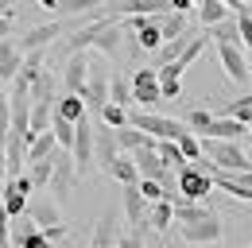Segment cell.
<instances>
[{
  "instance_id": "44dd1931",
  "label": "cell",
  "mask_w": 252,
  "mask_h": 248,
  "mask_svg": "<svg viewBox=\"0 0 252 248\" xmlns=\"http://www.w3.org/2000/svg\"><path fill=\"white\" fill-rule=\"evenodd\" d=\"M214 214L206 202L202 206H194V202H179V206H171V217H175V225H198V221H206V217Z\"/></svg>"
},
{
  "instance_id": "8fae6325",
  "label": "cell",
  "mask_w": 252,
  "mask_h": 248,
  "mask_svg": "<svg viewBox=\"0 0 252 248\" xmlns=\"http://www.w3.org/2000/svg\"><path fill=\"white\" fill-rule=\"evenodd\" d=\"M128 90H132V105H136V101H140V105H159L156 70H136V74H132V82H128Z\"/></svg>"
},
{
  "instance_id": "4dcf8cb0",
  "label": "cell",
  "mask_w": 252,
  "mask_h": 248,
  "mask_svg": "<svg viewBox=\"0 0 252 248\" xmlns=\"http://www.w3.org/2000/svg\"><path fill=\"white\" fill-rule=\"evenodd\" d=\"M210 121H214V113L210 109H190V117H187V124H190V136H206V128H210Z\"/></svg>"
},
{
  "instance_id": "d4e9b609",
  "label": "cell",
  "mask_w": 252,
  "mask_h": 248,
  "mask_svg": "<svg viewBox=\"0 0 252 248\" xmlns=\"http://www.w3.org/2000/svg\"><path fill=\"white\" fill-rule=\"evenodd\" d=\"M221 117H229V121H237L241 128H249V132H252V97H241V101H229V105L221 109Z\"/></svg>"
},
{
  "instance_id": "7402d4cb",
  "label": "cell",
  "mask_w": 252,
  "mask_h": 248,
  "mask_svg": "<svg viewBox=\"0 0 252 248\" xmlns=\"http://www.w3.org/2000/svg\"><path fill=\"white\" fill-rule=\"evenodd\" d=\"M55 152H59V148H55V136L43 132V136H35L32 144H28V159H24V167H32V163H47Z\"/></svg>"
},
{
  "instance_id": "74e56055",
  "label": "cell",
  "mask_w": 252,
  "mask_h": 248,
  "mask_svg": "<svg viewBox=\"0 0 252 248\" xmlns=\"http://www.w3.org/2000/svg\"><path fill=\"white\" fill-rule=\"evenodd\" d=\"M4 136H8V93L0 90V144H4Z\"/></svg>"
},
{
  "instance_id": "5bb4252c",
  "label": "cell",
  "mask_w": 252,
  "mask_h": 248,
  "mask_svg": "<svg viewBox=\"0 0 252 248\" xmlns=\"http://www.w3.org/2000/svg\"><path fill=\"white\" fill-rule=\"evenodd\" d=\"M55 39H59V28H55V24H43V28L28 31V35L16 43V51H20V55H39V51H47Z\"/></svg>"
},
{
  "instance_id": "6da1fadb",
  "label": "cell",
  "mask_w": 252,
  "mask_h": 248,
  "mask_svg": "<svg viewBox=\"0 0 252 248\" xmlns=\"http://www.w3.org/2000/svg\"><path fill=\"white\" fill-rule=\"evenodd\" d=\"M175 190H179V202H194V206L206 202V194L214 190V179H210V171L202 167V159H198V163H187V167L175 175Z\"/></svg>"
},
{
  "instance_id": "f35d334b",
  "label": "cell",
  "mask_w": 252,
  "mask_h": 248,
  "mask_svg": "<svg viewBox=\"0 0 252 248\" xmlns=\"http://www.w3.org/2000/svg\"><path fill=\"white\" fill-rule=\"evenodd\" d=\"M12 28H16V16H0V43L12 39Z\"/></svg>"
},
{
  "instance_id": "484cf974",
  "label": "cell",
  "mask_w": 252,
  "mask_h": 248,
  "mask_svg": "<svg viewBox=\"0 0 252 248\" xmlns=\"http://www.w3.org/2000/svg\"><path fill=\"white\" fill-rule=\"evenodd\" d=\"M55 117H59V121H66V124H78L82 117H86V105H82V97H70V93H66L63 101L55 105Z\"/></svg>"
},
{
  "instance_id": "8992f818",
  "label": "cell",
  "mask_w": 252,
  "mask_h": 248,
  "mask_svg": "<svg viewBox=\"0 0 252 248\" xmlns=\"http://www.w3.org/2000/svg\"><path fill=\"white\" fill-rule=\"evenodd\" d=\"M28 202H32V183H28V175L4 183V190H0V206H4V217H8V221H20V217L28 214Z\"/></svg>"
},
{
  "instance_id": "d590c367",
  "label": "cell",
  "mask_w": 252,
  "mask_h": 248,
  "mask_svg": "<svg viewBox=\"0 0 252 248\" xmlns=\"http://www.w3.org/2000/svg\"><path fill=\"white\" fill-rule=\"evenodd\" d=\"M117 248H144V225L140 229H128L125 237H117Z\"/></svg>"
},
{
  "instance_id": "f546056e",
  "label": "cell",
  "mask_w": 252,
  "mask_h": 248,
  "mask_svg": "<svg viewBox=\"0 0 252 248\" xmlns=\"http://www.w3.org/2000/svg\"><path fill=\"white\" fill-rule=\"evenodd\" d=\"M28 183H32V194H35V190H47V186H51V159H47V163H32V171H28Z\"/></svg>"
},
{
  "instance_id": "d6986e66",
  "label": "cell",
  "mask_w": 252,
  "mask_h": 248,
  "mask_svg": "<svg viewBox=\"0 0 252 248\" xmlns=\"http://www.w3.org/2000/svg\"><path fill=\"white\" fill-rule=\"evenodd\" d=\"M113 245H117V214L105 210L101 221L94 225V241H90V248H113Z\"/></svg>"
},
{
  "instance_id": "ab89813d",
  "label": "cell",
  "mask_w": 252,
  "mask_h": 248,
  "mask_svg": "<svg viewBox=\"0 0 252 248\" xmlns=\"http://www.w3.org/2000/svg\"><path fill=\"white\" fill-rule=\"evenodd\" d=\"M4 183H8V163H4V148H0V190H4Z\"/></svg>"
},
{
  "instance_id": "9c48e42d",
  "label": "cell",
  "mask_w": 252,
  "mask_h": 248,
  "mask_svg": "<svg viewBox=\"0 0 252 248\" xmlns=\"http://www.w3.org/2000/svg\"><path fill=\"white\" fill-rule=\"evenodd\" d=\"M74 183H78V175H74L70 152H55V155H51V194L66 198V194L74 190Z\"/></svg>"
},
{
  "instance_id": "277c9868",
  "label": "cell",
  "mask_w": 252,
  "mask_h": 248,
  "mask_svg": "<svg viewBox=\"0 0 252 248\" xmlns=\"http://www.w3.org/2000/svg\"><path fill=\"white\" fill-rule=\"evenodd\" d=\"M28 221H32L35 229L55 245L59 237H66V225H63V214H59V206L51 202V198H32L28 202Z\"/></svg>"
},
{
  "instance_id": "8d00e7d4",
  "label": "cell",
  "mask_w": 252,
  "mask_h": 248,
  "mask_svg": "<svg viewBox=\"0 0 252 248\" xmlns=\"http://www.w3.org/2000/svg\"><path fill=\"white\" fill-rule=\"evenodd\" d=\"M0 248H12V221L4 217V206H0Z\"/></svg>"
},
{
  "instance_id": "9a60e30c",
  "label": "cell",
  "mask_w": 252,
  "mask_h": 248,
  "mask_svg": "<svg viewBox=\"0 0 252 248\" xmlns=\"http://www.w3.org/2000/svg\"><path fill=\"white\" fill-rule=\"evenodd\" d=\"M218 59H221L225 74H229L233 82H249V59H245V51H241V47L221 43V47H218Z\"/></svg>"
},
{
  "instance_id": "3957f363",
  "label": "cell",
  "mask_w": 252,
  "mask_h": 248,
  "mask_svg": "<svg viewBox=\"0 0 252 248\" xmlns=\"http://www.w3.org/2000/svg\"><path fill=\"white\" fill-rule=\"evenodd\" d=\"M128 124H132L136 132L152 136V140H171V144L187 132L179 121H171V117H156V113H144V109H128Z\"/></svg>"
},
{
  "instance_id": "ba28073f",
  "label": "cell",
  "mask_w": 252,
  "mask_h": 248,
  "mask_svg": "<svg viewBox=\"0 0 252 248\" xmlns=\"http://www.w3.org/2000/svg\"><path fill=\"white\" fill-rule=\"evenodd\" d=\"M179 237H183L187 245H210V248H218V241H221V217L210 214L206 221H198V225H179Z\"/></svg>"
},
{
  "instance_id": "7bdbcfd3",
  "label": "cell",
  "mask_w": 252,
  "mask_h": 248,
  "mask_svg": "<svg viewBox=\"0 0 252 248\" xmlns=\"http://www.w3.org/2000/svg\"><path fill=\"white\" fill-rule=\"evenodd\" d=\"M237 248H252V245H237Z\"/></svg>"
},
{
  "instance_id": "60d3db41",
  "label": "cell",
  "mask_w": 252,
  "mask_h": 248,
  "mask_svg": "<svg viewBox=\"0 0 252 248\" xmlns=\"http://www.w3.org/2000/svg\"><path fill=\"white\" fill-rule=\"evenodd\" d=\"M8 51H16V43H12V39H4V43H0V55H8Z\"/></svg>"
},
{
  "instance_id": "7c38bea8",
  "label": "cell",
  "mask_w": 252,
  "mask_h": 248,
  "mask_svg": "<svg viewBox=\"0 0 252 248\" xmlns=\"http://www.w3.org/2000/svg\"><path fill=\"white\" fill-rule=\"evenodd\" d=\"M86 70H90V55H70L63 66V86L70 97H82L86 90Z\"/></svg>"
},
{
  "instance_id": "4316f807",
  "label": "cell",
  "mask_w": 252,
  "mask_h": 248,
  "mask_svg": "<svg viewBox=\"0 0 252 248\" xmlns=\"http://www.w3.org/2000/svg\"><path fill=\"white\" fill-rule=\"evenodd\" d=\"M109 175H113L121 186H140V175H136V167H132V159H128V155H117V159H113Z\"/></svg>"
},
{
  "instance_id": "b9f144b4",
  "label": "cell",
  "mask_w": 252,
  "mask_h": 248,
  "mask_svg": "<svg viewBox=\"0 0 252 248\" xmlns=\"http://www.w3.org/2000/svg\"><path fill=\"white\" fill-rule=\"evenodd\" d=\"M249 82H252V62H249Z\"/></svg>"
},
{
  "instance_id": "2e32d148",
  "label": "cell",
  "mask_w": 252,
  "mask_h": 248,
  "mask_svg": "<svg viewBox=\"0 0 252 248\" xmlns=\"http://www.w3.org/2000/svg\"><path fill=\"white\" fill-rule=\"evenodd\" d=\"M28 101H32L35 109H51V101H55V74L47 66L35 74V82L28 86Z\"/></svg>"
},
{
  "instance_id": "1f68e13d",
  "label": "cell",
  "mask_w": 252,
  "mask_h": 248,
  "mask_svg": "<svg viewBox=\"0 0 252 248\" xmlns=\"http://www.w3.org/2000/svg\"><path fill=\"white\" fill-rule=\"evenodd\" d=\"M202 47H206V35H202V39H187V47H183V55L175 59V66H179V70L187 74V66L198 59V55H202Z\"/></svg>"
},
{
  "instance_id": "30bf717a",
  "label": "cell",
  "mask_w": 252,
  "mask_h": 248,
  "mask_svg": "<svg viewBox=\"0 0 252 248\" xmlns=\"http://www.w3.org/2000/svg\"><path fill=\"white\" fill-rule=\"evenodd\" d=\"M159 20H163V16H132V20H128V24L136 28V43H140V51H159V47H163Z\"/></svg>"
},
{
  "instance_id": "603a6c76",
  "label": "cell",
  "mask_w": 252,
  "mask_h": 248,
  "mask_svg": "<svg viewBox=\"0 0 252 248\" xmlns=\"http://www.w3.org/2000/svg\"><path fill=\"white\" fill-rule=\"evenodd\" d=\"M109 105H117V109H132V90H128V78L125 74H117L113 70V78H109Z\"/></svg>"
},
{
  "instance_id": "e575fe53",
  "label": "cell",
  "mask_w": 252,
  "mask_h": 248,
  "mask_svg": "<svg viewBox=\"0 0 252 248\" xmlns=\"http://www.w3.org/2000/svg\"><path fill=\"white\" fill-rule=\"evenodd\" d=\"M97 117H101V124H105V128H113V132L128 124V113H125V109H117V105H105Z\"/></svg>"
},
{
  "instance_id": "83f0119b",
  "label": "cell",
  "mask_w": 252,
  "mask_h": 248,
  "mask_svg": "<svg viewBox=\"0 0 252 248\" xmlns=\"http://www.w3.org/2000/svg\"><path fill=\"white\" fill-rule=\"evenodd\" d=\"M159 31H163V43L187 39V16H175V12H167V16L159 20Z\"/></svg>"
},
{
  "instance_id": "e0dca14e",
  "label": "cell",
  "mask_w": 252,
  "mask_h": 248,
  "mask_svg": "<svg viewBox=\"0 0 252 248\" xmlns=\"http://www.w3.org/2000/svg\"><path fill=\"white\" fill-rule=\"evenodd\" d=\"M241 136H245V128H241L237 121H229V117H214L202 140H221V144H237Z\"/></svg>"
},
{
  "instance_id": "f1b7e54d",
  "label": "cell",
  "mask_w": 252,
  "mask_h": 248,
  "mask_svg": "<svg viewBox=\"0 0 252 248\" xmlns=\"http://www.w3.org/2000/svg\"><path fill=\"white\" fill-rule=\"evenodd\" d=\"M206 35H210V39H218V47H221V43H229V47H241V35H237V20H233V16H229V20H221L218 28H210Z\"/></svg>"
},
{
  "instance_id": "52a82bcc",
  "label": "cell",
  "mask_w": 252,
  "mask_h": 248,
  "mask_svg": "<svg viewBox=\"0 0 252 248\" xmlns=\"http://www.w3.org/2000/svg\"><path fill=\"white\" fill-rule=\"evenodd\" d=\"M90 47H94L101 59H113L117 47H121V20H117V16L94 20V24H90Z\"/></svg>"
},
{
  "instance_id": "7a4b0ae2",
  "label": "cell",
  "mask_w": 252,
  "mask_h": 248,
  "mask_svg": "<svg viewBox=\"0 0 252 248\" xmlns=\"http://www.w3.org/2000/svg\"><path fill=\"white\" fill-rule=\"evenodd\" d=\"M109 78H113V70H109V62L101 59H90V70H86V90H82V105H90L94 113H101L105 105H109Z\"/></svg>"
},
{
  "instance_id": "5b68a950",
  "label": "cell",
  "mask_w": 252,
  "mask_h": 248,
  "mask_svg": "<svg viewBox=\"0 0 252 248\" xmlns=\"http://www.w3.org/2000/svg\"><path fill=\"white\" fill-rule=\"evenodd\" d=\"M70 163H74V175L86 179L94 171V121L82 117L74 124V144H70Z\"/></svg>"
},
{
  "instance_id": "4fadbf2b",
  "label": "cell",
  "mask_w": 252,
  "mask_h": 248,
  "mask_svg": "<svg viewBox=\"0 0 252 248\" xmlns=\"http://www.w3.org/2000/svg\"><path fill=\"white\" fill-rule=\"evenodd\" d=\"M117 144H113V128H94V167H101L105 175H109V167H113V159H117Z\"/></svg>"
},
{
  "instance_id": "836d02e7",
  "label": "cell",
  "mask_w": 252,
  "mask_h": 248,
  "mask_svg": "<svg viewBox=\"0 0 252 248\" xmlns=\"http://www.w3.org/2000/svg\"><path fill=\"white\" fill-rule=\"evenodd\" d=\"M20 66H24V55H20V51H8V55H0V82L16 78V74H20Z\"/></svg>"
},
{
  "instance_id": "ffe728a7",
  "label": "cell",
  "mask_w": 252,
  "mask_h": 248,
  "mask_svg": "<svg viewBox=\"0 0 252 248\" xmlns=\"http://www.w3.org/2000/svg\"><path fill=\"white\" fill-rule=\"evenodd\" d=\"M12 248H51V241L35 229L32 221H20V225L12 229Z\"/></svg>"
},
{
  "instance_id": "cb8c5ba5",
  "label": "cell",
  "mask_w": 252,
  "mask_h": 248,
  "mask_svg": "<svg viewBox=\"0 0 252 248\" xmlns=\"http://www.w3.org/2000/svg\"><path fill=\"white\" fill-rule=\"evenodd\" d=\"M194 8H198V16H202L206 31L218 28L221 20H229V4H225V0H202V4H194Z\"/></svg>"
},
{
  "instance_id": "d6a6232c",
  "label": "cell",
  "mask_w": 252,
  "mask_h": 248,
  "mask_svg": "<svg viewBox=\"0 0 252 248\" xmlns=\"http://www.w3.org/2000/svg\"><path fill=\"white\" fill-rule=\"evenodd\" d=\"M148 225H156V229L167 233V229L175 225V217H171V202H156V206H152V217H148Z\"/></svg>"
},
{
  "instance_id": "ac0fdd59",
  "label": "cell",
  "mask_w": 252,
  "mask_h": 248,
  "mask_svg": "<svg viewBox=\"0 0 252 248\" xmlns=\"http://www.w3.org/2000/svg\"><path fill=\"white\" fill-rule=\"evenodd\" d=\"M225 4H229V16L237 20L241 51H252V12H249V4H237V0H225Z\"/></svg>"
}]
</instances>
